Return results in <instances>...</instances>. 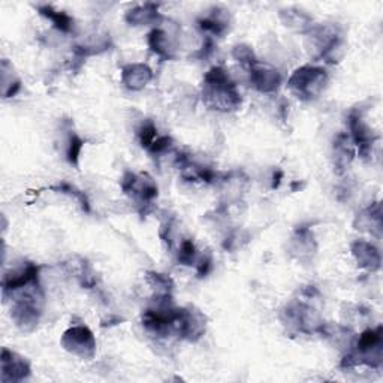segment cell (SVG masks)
<instances>
[{"instance_id": "obj_5", "label": "cell", "mask_w": 383, "mask_h": 383, "mask_svg": "<svg viewBox=\"0 0 383 383\" xmlns=\"http://www.w3.org/2000/svg\"><path fill=\"white\" fill-rule=\"evenodd\" d=\"M249 69H250V81L257 90L262 93H271L277 90V87L280 86L281 77L276 69L262 66L259 62H257Z\"/></svg>"}, {"instance_id": "obj_3", "label": "cell", "mask_w": 383, "mask_h": 383, "mask_svg": "<svg viewBox=\"0 0 383 383\" xmlns=\"http://www.w3.org/2000/svg\"><path fill=\"white\" fill-rule=\"evenodd\" d=\"M63 347L80 358L90 360L96 352V340L92 331L84 325H77L68 330L62 337Z\"/></svg>"}, {"instance_id": "obj_11", "label": "cell", "mask_w": 383, "mask_h": 383, "mask_svg": "<svg viewBox=\"0 0 383 383\" xmlns=\"http://www.w3.org/2000/svg\"><path fill=\"white\" fill-rule=\"evenodd\" d=\"M38 11H39L41 16H44L47 20H50L58 31L68 33V32H70V29H72L74 21L69 16H66L65 12L55 11L51 6H39Z\"/></svg>"}, {"instance_id": "obj_13", "label": "cell", "mask_w": 383, "mask_h": 383, "mask_svg": "<svg viewBox=\"0 0 383 383\" xmlns=\"http://www.w3.org/2000/svg\"><path fill=\"white\" fill-rule=\"evenodd\" d=\"M178 261L184 265H192L196 262V249L190 239H184L178 250Z\"/></svg>"}, {"instance_id": "obj_7", "label": "cell", "mask_w": 383, "mask_h": 383, "mask_svg": "<svg viewBox=\"0 0 383 383\" xmlns=\"http://www.w3.org/2000/svg\"><path fill=\"white\" fill-rule=\"evenodd\" d=\"M151 78H153L151 69L143 63L127 65L122 70V81L124 86L131 90L144 89Z\"/></svg>"}, {"instance_id": "obj_2", "label": "cell", "mask_w": 383, "mask_h": 383, "mask_svg": "<svg viewBox=\"0 0 383 383\" xmlns=\"http://www.w3.org/2000/svg\"><path fill=\"white\" fill-rule=\"evenodd\" d=\"M326 72L316 66H303L296 69L289 78V89L301 99H313L316 97L325 87L326 84Z\"/></svg>"}, {"instance_id": "obj_14", "label": "cell", "mask_w": 383, "mask_h": 383, "mask_svg": "<svg viewBox=\"0 0 383 383\" xmlns=\"http://www.w3.org/2000/svg\"><path fill=\"white\" fill-rule=\"evenodd\" d=\"M234 58H235L238 62L247 65L249 68L253 66L254 63L258 62L257 59H254V54H253L252 48H249V47H246V45H237V47L234 48Z\"/></svg>"}, {"instance_id": "obj_8", "label": "cell", "mask_w": 383, "mask_h": 383, "mask_svg": "<svg viewBox=\"0 0 383 383\" xmlns=\"http://www.w3.org/2000/svg\"><path fill=\"white\" fill-rule=\"evenodd\" d=\"M149 45L162 59H173L176 54V41L162 29H154L149 35Z\"/></svg>"}, {"instance_id": "obj_6", "label": "cell", "mask_w": 383, "mask_h": 383, "mask_svg": "<svg viewBox=\"0 0 383 383\" xmlns=\"http://www.w3.org/2000/svg\"><path fill=\"white\" fill-rule=\"evenodd\" d=\"M31 374V367L24 358L17 353L4 349L2 352V380L20 382Z\"/></svg>"}, {"instance_id": "obj_9", "label": "cell", "mask_w": 383, "mask_h": 383, "mask_svg": "<svg viewBox=\"0 0 383 383\" xmlns=\"http://www.w3.org/2000/svg\"><path fill=\"white\" fill-rule=\"evenodd\" d=\"M352 252H353V257L357 258L358 264L362 268L372 269V271H374V269H379L380 254L376 250V247L372 246L370 243H367V241H357V243H355L352 247Z\"/></svg>"}, {"instance_id": "obj_12", "label": "cell", "mask_w": 383, "mask_h": 383, "mask_svg": "<svg viewBox=\"0 0 383 383\" xmlns=\"http://www.w3.org/2000/svg\"><path fill=\"white\" fill-rule=\"evenodd\" d=\"M66 159L69 161V163L72 165H78V159H80V153L82 149V139L75 135L74 132H69L68 138H66Z\"/></svg>"}, {"instance_id": "obj_10", "label": "cell", "mask_w": 383, "mask_h": 383, "mask_svg": "<svg viewBox=\"0 0 383 383\" xmlns=\"http://www.w3.org/2000/svg\"><path fill=\"white\" fill-rule=\"evenodd\" d=\"M126 20L127 23H131L134 26H139V24H150L154 21L158 23L161 20V16L156 6L144 5V6H139L127 12Z\"/></svg>"}, {"instance_id": "obj_4", "label": "cell", "mask_w": 383, "mask_h": 383, "mask_svg": "<svg viewBox=\"0 0 383 383\" xmlns=\"http://www.w3.org/2000/svg\"><path fill=\"white\" fill-rule=\"evenodd\" d=\"M122 186L126 193H131L134 198H138V200L146 203L158 196V186H156L154 181L147 174H127Z\"/></svg>"}, {"instance_id": "obj_1", "label": "cell", "mask_w": 383, "mask_h": 383, "mask_svg": "<svg viewBox=\"0 0 383 383\" xmlns=\"http://www.w3.org/2000/svg\"><path fill=\"white\" fill-rule=\"evenodd\" d=\"M204 101L208 107L220 111L239 108L241 97L228 72L222 68H212L204 78Z\"/></svg>"}]
</instances>
